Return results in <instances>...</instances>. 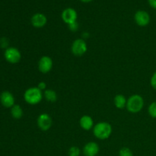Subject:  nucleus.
<instances>
[{"mask_svg": "<svg viewBox=\"0 0 156 156\" xmlns=\"http://www.w3.org/2000/svg\"><path fill=\"white\" fill-rule=\"evenodd\" d=\"M93 134L98 140H108L112 134V126L108 122H99L94 126L92 129Z\"/></svg>", "mask_w": 156, "mask_h": 156, "instance_id": "obj_1", "label": "nucleus"}, {"mask_svg": "<svg viewBox=\"0 0 156 156\" xmlns=\"http://www.w3.org/2000/svg\"><path fill=\"white\" fill-rule=\"evenodd\" d=\"M44 98V92L37 87H30L25 90L24 93V100L30 105H37Z\"/></svg>", "mask_w": 156, "mask_h": 156, "instance_id": "obj_2", "label": "nucleus"}, {"mask_svg": "<svg viewBox=\"0 0 156 156\" xmlns=\"http://www.w3.org/2000/svg\"><path fill=\"white\" fill-rule=\"evenodd\" d=\"M144 107V99L140 94H135L129 96L126 102V108L131 114H137Z\"/></svg>", "mask_w": 156, "mask_h": 156, "instance_id": "obj_3", "label": "nucleus"}, {"mask_svg": "<svg viewBox=\"0 0 156 156\" xmlns=\"http://www.w3.org/2000/svg\"><path fill=\"white\" fill-rule=\"evenodd\" d=\"M88 50V45L82 38H78L73 42L71 46V52L74 56H82Z\"/></svg>", "mask_w": 156, "mask_h": 156, "instance_id": "obj_4", "label": "nucleus"}, {"mask_svg": "<svg viewBox=\"0 0 156 156\" xmlns=\"http://www.w3.org/2000/svg\"><path fill=\"white\" fill-rule=\"evenodd\" d=\"M4 57L8 62L16 64L21 59V53L18 48L15 47H9L5 50Z\"/></svg>", "mask_w": 156, "mask_h": 156, "instance_id": "obj_5", "label": "nucleus"}, {"mask_svg": "<svg viewBox=\"0 0 156 156\" xmlns=\"http://www.w3.org/2000/svg\"><path fill=\"white\" fill-rule=\"evenodd\" d=\"M37 125L38 128L42 131H47L51 128L53 125V120L50 114L47 113H42L37 119Z\"/></svg>", "mask_w": 156, "mask_h": 156, "instance_id": "obj_6", "label": "nucleus"}, {"mask_svg": "<svg viewBox=\"0 0 156 156\" xmlns=\"http://www.w3.org/2000/svg\"><path fill=\"white\" fill-rule=\"evenodd\" d=\"M53 66V61L48 56H43L38 61V70L43 74H47L52 70Z\"/></svg>", "mask_w": 156, "mask_h": 156, "instance_id": "obj_7", "label": "nucleus"}, {"mask_svg": "<svg viewBox=\"0 0 156 156\" xmlns=\"http://www.w3.org/2000/svg\"><path fill=\"white\" fill-rule=\"evenodd\" d=\"M136 24L140 27H146L150 22V15L144 10H139L134 15Z\"/></svg>", "mask_w": 156, "mask_h": 156, "instance_id": "obj_8", "label": "nucleus"}, {"mask_svg": "<svg viewBox=\"0 0 156 156\" xmlns=\"http://www.w3.org/2000/svg\"><path fill=\"white\" fill-rule=\"evenodd\" d=\"M61 18L64 23L66 24H70L77 21L78 14L77 12L73 8H66L64 9L61 14Z\"/></svg>", "mask_w": 156, "mask_h": 156, "instance_id": "obj_9", "label": "nucleus"}, {"mask_svg": "<svg viewBox=\"0 0 156 156\" xmlns=\"http://www.w3.org/2000/svg\"><path fill=\"white\" fill-rule=\"evenodd\" d=\"M30 23L35 28H42L47 24V18L44 14L37 12L32 15L30 18Z\"/></svg>", "mask_w": 156, "mask_h": 156, "instance_id": "obj_10", "label": "nucleus"}, {"mask_svg": "<svg viewBox=\"0 0 156 156\" xmlns=\"http://www.w3.org/2000/svg\"><path fill=\"white\" fill-rule=\"evenodd\" d=\"M0 102L5 108H12L15 105V99L10 91H5L0 94Z\"/></svg>", "mask_w": 156, "mask_h": 156, "instance_id": "obj_11", "label": "nucleus"}, {"mask_svg": "<svg viewBox=\"0 0 156 156\" xmlns=\"http://www.w3.org/2000/svg\"><path fill=\"white\" fill-rule=\"evenodd\" d=\"M100 151L98 144L95 142H88L84 146L82 153L85 156H96Z\"/></svg>", "mask_w": 156, "mask_h": 156, "instance_id": "obj_12", "label": "nucleus"}, {"mask_svg": "<svg viewBox=\"0 0 156 156\" xmlns=\"http://www.w3.org/2000/svg\"><path fill=\"white\" fill-rule=\"evenodd\" d=\"M79 125L83 130L89 131L94 127V120L89 115H83L79 120Z\"/></svg>", "mask_w": 156, "mask_h": 156, "instance_id": "obj_13", "label": "nucleus"}, {"mask_svg": "<svg viewBox=\"0 0 156 156\" xmlns=\"http://www.w3.org/2000/svg\"><path fill=\"white\" fill-rule=\"evenodd\" d=\"M126 102H127V99L123 94H117L114 98V104L117 109H123L126 108Z\"/></svg>", "mask_w": 156, "mask_h": 156, "instance_id": "obj_14", "label": "nucleus"}, {"mask_svg": "<svg viewBox=\"0 0 156 156\" xmlns=\"http://www.w3.org/2000/svg\"><path fill=\"white\" fill-rule=\"evenodd\" d=\"M57 94L56 91L50 88H47V90L44 91V98L47 101L50 102V103H54L57 101Z\"/></svg>", "mask_w": 156, "mask_h": 156, "instance_id": "obj_15", "label": "nucleus"}, {"mask_svg": "<svg viewBox=\"0 0 156 156\" xmlns=\"http://www.w3.org/2000/svg\"><path fill=\"white\" fill-rule=\"evenodd\" d=\"M23 109L20 105H15L12 108H11V115L14 119L19 120L23 117Z\"/></svg>", "mask_w": 156, "mask_h": 156, "instance_id": "obj_16", "label": "nucleus"}, {"mask_svg": "<svg viewBox=\"0 0 156 156\" xmlns=\"http://www.w3.org/2000/svg\"><path fill=\"white\" fill-rule=\"evenodd\" d=\"M81 154V150L78 146H73L69 149L68 155L69 156H79Z\"/></svg>", "mask_w": 156, "mask_h": 156, "instance_id": "obj_17", "label": "nucleus"}, {"mask_svg": "<svg viewBox=\"0 0 156 156\" xmlns=\"http://www.w3.org/2000/svg\"><path fill=\"white\" fill-rule=\"evenodd\" d=\"M148 113L152 118H156V101L152 102L148 108Z\"/></svg>", "mask_w": 156, "mask_h": 156, "instance_id": "obj_18", "label": "nucleus"}, {"mask_svg": "<svg viewBox=\"0 0 156 156\" xmlns=\"http://www.w3.org/2000/svg\"><path fill=\"white\" fill-rule=\"evenodd\" d=\"M119 156H133V152L129 148L123 147L119 151Z\"/></svg>", "mask_w": 156, "mask_h": 156, "instance_id": "obj_19", "label": "nucleus"}, {"mask_svg": "<svg viewBox=\"0 0 156 156\" xmlns=\"http://www.w3.org/2000/svg\"><path fill=\"white\" fill-rule=\"evenodd\" d=\"M9 40L7 39L6 37H2L0 39V47L2 48H4V49H7L9 47Z\"/></svg>", "mask_w": 156, "mask_h": 156, "instance_id": "obj_20", "label": "nucleus"}, {"mask_svg": "<svg viewBox=\"0 0 156 156\" xmlns=\"http://www.w3.org/2000/svg\"><path fill=\"white\" fill-rule=\"evenodd\" d=\"M68 27H69V29L71 31L76 32V31H77L78 28H79V24H78L77 21H76V22L72 23V24H69Z\"/></svg>", "mask_w": 156, "mask_h": 156, "instance_id": "obj_21", "label": "nucleus"}, {"mask_svg": "<svg viewBox=\"0 0 156 156\" xmlns=\"http://www.w3.org/2000/svg\"><path fill=\"white\" fill-rule=\"evenodd\" d=\"M150 85L154 89L156 90V71L153 73L150 79Z\"/></svg>", "mask_w": 156, "mask_h": 156, "instance_id": "obj_22", "label": "nucleus"}, {"mask_svg": "<svg viewBox=\"0 0 156 156\" xmlns=\"http://www.w3.org/2000/svg\"><path fill=\"white\" fill-rule=\"evenodd\" d=\"M37 88L42 91H44L45 90L47 89V83H46L45 82H40L39 83L37 84Z\"/></svg>", "mask_w": 156, "mask_h": 156, "instance_id": "obj_23", "label": "nucleus"}, {"mask_svg": "<svg viewBox=\"0 0 156 156\" xmlns=\"http://www.w3.org/2000/svg\"><path fill=\"white\" fill-rule=\"evenodd\" d=\"M149 5L154 9H156V0H148Z\"/></svg>", "mask_w": 156, "mask_h": 156, "instance_id": "obj_24", "label": "nucleus"}, {"mask_svg": "<svg viewBox=\"0 0 156 156\" xmlns=\"http://www.w3.org/2000/svg\"><path fill=\"white\" fill-rule=\"evenodd\" d=\"M82 39H86V38H88L89 37V34L88 33V32H83L82 33Z\"/></svg>", "mask_w": 156, "mask_h": 156, "instance_id": "obj_25", "label": "nucleus"}, {"mask_svg": "<svg viewBox=\"0 0 156 156\" xmlns=\"http://www.w3.org/2000/svg\"><path fill=\"white\" fill-rule=\"evenodd\" d=\"M81 2H82L84 3H88V2H91L92 0H80Z\"/></svg>", "mask_w": 156, "mask_h": 156, "instance_id": "obj_26", "label": "nucleus"}]
</instances>
